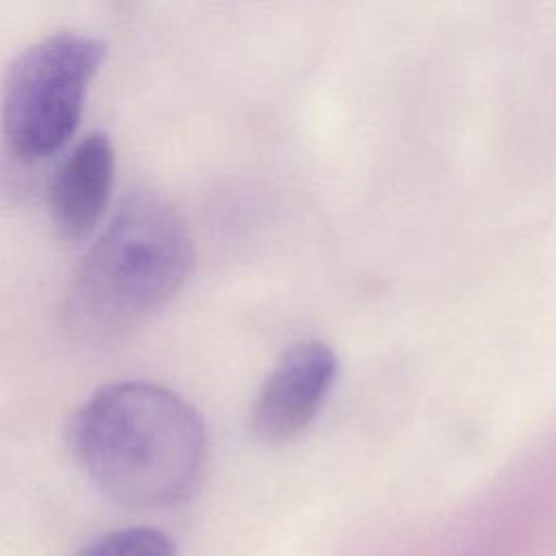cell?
Masks as SVG:
<instances>
[{
	"mask_svg": "<svg viewBox=\"0 0 556 556\" xmlns=\"http://www.w3.org/2000/svg\"><path fill=\"white\" fill-rule=\"evenodd\" d=\"M85 476L119 506L152 510L187 502L206 469V430L178 393L139 380L93 391L67 424Z\"/></svg>",
	"mask_w": 556,
	"mask_h": 556,
	"instance_id": "6da1fadb",
	"label": "cell"
},
{
	"mask_svg": "<svg viewBox=\"0 0 556 556\" xmlns=\"http://www.w3.org/2000/svg\"><path fill=\"white\" fill-rule=\"evenodd\" d=\"M195 261L182 215L156 191L128 193L76 267L63 321L87 343H113L159 315Z\"/></svg>",
	"mask_w": 556,
	"mask_h": 556,
	"instance_id": "7a4b0ae2",
	"label": "cell"
},
{
	"mask_svg": "<svg viewBox=\"0 0 556 556\" xmlns=\"http://www.w3.org/2000/svg\"><path fill=\"white\" fill-rule=\"evenodd\" d=\"M104 59L106 43L83 33L50 35L13 59L0 98L2 130L13 154L33 161L67 143Z\"/></svg>",
	"mask_w": 556,
	"mask_h": 556,
	"instance_id": "3957f363",
	"label": "cell"
},
{
	"mask_svg": "<svg viewBox=\"0 0 556 556\" xmlns=\"http://www.w3.org/2000/svg\"><path fill=\"white\" fill-rule=\"evenodd\" d=\"M339 358L317 339L293 343L265 378L250 413V428L263 443L300 437L319 415L337 380Z\"/></svg>",
	"mask_w": 556,
	"mask_h": 556,
	"instance_id": "277c9868",
	"label": "cell"
},
{
	"mask_svg": "<svg viewBox=\"0 0 556 556\" xmlns=\"http://www.w3.org/2000/svg\"><path fill=\"white\" fill-rule=\"evenodd\" d=\"M115 154L106 135H87L61 163L50 185V215L56 232L85 241L98 226L113 187Z\"/></svg>",
	"mask_w": 556,
	"mask_h": 556,
	"instance_id": "5b68a950",
	"label": "cell"
},
{
	"mask_svg": "<svg viewBox=\"0 0 556 556\" xmlns=\"http://www.w3.org/2000/svg\"><path fill=\"white\" fill-rule=\"evenodd\" d=\"M76 556H176V543L156 528L132 526L102 534Z\"/></svg>",
	"mask_w": 556,
	"mask_h": 556,
	"instance_id": "8992f818",
	"label": "cell"
}]
</instances>
